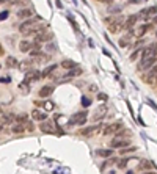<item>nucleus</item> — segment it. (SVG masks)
Instances as JSON below:
<instances>
[{
  "label": "nucleus",
  "instance_id": "39448f33",
  "mask_svg": "<svg viewBox=\"0 0 157 174\" xmlns=\"http://www.w3.org/2000/svg\"><path fill=\"white\" fill-rule=\"evenodd\" d=\"M143 80H145L148 85H154L155 83V80H157V64H154L152 66V69L149 71L145 77H143Z\"/></svg>",
  "mask_w": 157,
  "mask_h": 174
},
{
  "label": "nucleus",
  "instance_id": "6e6552de",
  "mask_svg": "<svg viewBox=\"0 0 157 174\" xmlns=\"http://www.w3.org/2000/svg\"><path fill=\"white\" fill-rule=\"evenodd\" d=\"M121 24H122V17H118L116 20H113V22L110 24V27H108V32H110V33H116L121 27H122Z\"/></svg>",
  "mask_w": 157,
  "mask_h": 174
},
{
  "label": "nucleus",
  "instance_id": "423d86ee",
  "mask_svg": "<svg viewBox=\"0 0 157 174\" xmlns=\"http://www.w3.org/2000/svg\"><path fill=\"white\" fill-rule=\"evenodd\" d=\"M105 115H107V108L102 105V107H99V108L91 115V119H93L94 122H99V121H102V119L105 118Z\"/></svg>",
  "mask_w": 157,
  "mask_h": 174
},
{
  "label": "nucleus",
  "instance_id": "f257e3e1",
  "mask_svg": "<svg viewBox=\"0 0 157 174\" xmlns=\"http://www.w3.org/2000/svg\"><path fill=\"white\" fill-rule=\"evenodd\" d=\"M39 19H29L19 27V32L24 36H32V34H39L46 30V24H38Z\"/></svg>",
  "mask_w": 157,
  "mask_h": 174
},
{
  "label": "nucleus",
  "instance_id": "58836bf2",
  "mask_svg": "<svg viewBox=\"0 0 157 174\" xmlns=\"http://www.w3.org/2000/svg\"><path fill=\"white\" fill-rule=\"evenodd\" d=\"M143 174H155V172H151V171H149V172H143Z\"/></svg>",
  "mask_w": 157,
  "mask_h": 174
},
{
  "label": "nucleus",
  "instance_id": "c03bdc74",
  "mask_svg": "<svg viewBox=\"0 0 157 174\" xmlns=\"http://www.w3.org/2000/svg\"><path fill=\"white\" fill-rule=\"evenodd\" d=\"M0 124H2V122H0Z\"/></svg>",
  "mask_w": 157,
  "mask_h": 174
},
{
  "label": "nucleus",
  "instance_id": "a211bd4d",
  "mask_svg": "<svg viewBox=\"0 0 157 174\" xmlns=\"http://www.w3.org/2000/svg\"><path fill=\"white\" fill-rule=\"evenodd\" d=\"M155 11H157V8H148V10H143V11H141V14H140V17H141V19H149Z\"/></svg>",
  "mask_w": 157,
  "mask_h": 174
},
{
  "label": "nucleus",
  "instance_id": "9b49d317",
  "mask_svg": "<svg viewBox=\"0 0 157 174\" xmlns=\"http://www.w3.org/2000/svg\"><path fill=\"white\" fill-rule=\"evenodd\" d=\"M33 47H35V44H32L30 41H20V43H19V50L24 52V53L25 52H30Z\"/></svg>",
  "mask_w": 157,
  "mask_h": 174
},
{
  "label": "nucleus",
  "instance_id": "c85d7f7f",
  "mask_svg": "<svg viewBox=\"0 0 157 174\" xmlns=\"http://www.w3.org/2000/svg\"><path fill=\"white\" fill-rule=\"evenodd\" d=\"M6 63H8V66H16V58L14 57H10L8 60H6Z\"/></svg>",
  "mask_w": 157,
  "mask_h": 174
},
{
  "label": "nucleus",
  "instance_id": "9d476101",
  "mask_svg": "<svg viewBox=\"0 0 157 174\" xmlns=\"http://www.w3.org/2000/svg\"><path fill=\"white\" fill-rule=\"evenodd\" d=\"M72 121L76 122V124H80V126H82V124H85V121H86V113H85V111L76 113V115L72 116Z\"/></svg>",
  "mask_w": 157,
  "mask_h": 174
},
{
  "label": "nucleus",
  "instance_id": "e433bc0d",
  "mask_svg": "<svg viewBox=\"0 0 157 174\" xmlns=\"http://www.w3.org/2000/svg\"><path fill=\"white\" fill-rule=\"evenodd\" d=\"M126 165H127L126 162H119V165H118V166H119V168H124V166H126Z\"/></svg>",
  "mask_w": 157,
  "mask_h": 174
},
{
  "label": "nucleus",
  "instance_id": "412c9836",
  "mask_svg": "<svg viewBox=\"0 0 157 174\" xmlns=\"http://www.w3.org/2000/svg\"><path fill=\"white\" fill-rule=\"evenodd\" d=\"M149 27H151V25H149V24H145V25H141L140 28L137 30V36H138V38H141L143 34H145V33H146V32L149 30Z\"/></svg>",
  "mask_w": 157,
  "mask_h": 174
},
{
  "label": "nucleus",
  "instance_id": "5701e85b",
  "mask_svg": "<svg viewBox=\"0 0 157 174\" xmlns=\"http://www.w3.org/2000/svg\"><path fill=\"white\" fill-rule=\"evenodd\" d=\"M41 77V72H36V71H32L29 75H27V80L32 82V80H38Z\"/></svg>",
  "mask_w": 157,
  "mask_h": 174
},
{
  "label": "nucleus",
  "instance_id": "cd10ccee",
  "mask_svg": "<svg viewBox=\"0 0 157 174\" xmlns=\"http://www.w3.org/2000/svg\"><path fill=\"white\" fill-rule=\"evenodd\" d=\"M22 63H24V64H20V69H24V71H25V69H29V68L33 64V61H32V60H27V61H22Z\"/></svg>",
  "mask_w": 157,
  "mask_h": 174
},
{
  "label": "nucleus",
  "instance_id": "7ed1b4c3",
  "mask_svg": "<svg viewBox=\"0 0 157 174\" xmlns=\"http://www.w3.org/2000/svg\"><path fill=\"white\" fill-rule=\"evenodd\" d=\"M157 57V44H151L146 49L141 50V60H148V58H155Z\"/></svg>",
  "mask_w": 157,
  "mask_h": 174
},
{
  "label": "nucleus",
  "instance_id": "b1692460",
  "mask_svg": "<svg viewBox=\"0 0 157 174\" xmlns=\"http://www.w3.org/2000/svg\"><path fill=\"white\" fill-rule=\"evenodd\" d=\"M61 66H63L65 69H74L76 68V63H74L72 60H65L63 63H61Z\"/></svg>",
  "mask_w": 157,
  "mask_h": 174
},
{
  "label": "nucleus",
  "instance_id": "79ce46f5",
  "mask_svg": "<svg viewBox=\"0 0 157 174\" xmlns=\"http://www.w3.org/2000/svg\"><path fill=\"white\" fill-rule=\"evenodd\" d=\"M154 22H155V24H157V17H154Z\"/></svg>",
  "mask_w": 157,
  "mask_h": 174
},
{
  "label": "nucleus",
  "instance_id": "2f4dec72",
  "mask_svg": "<svg viewBox=\"0 0 157 174\" xmlns=\"http://www.w3.org/2000/svg\"><path fill=\"white\" fill-rule=\"evenodd\" d=\"M8 16H10V13H8V11H3L2 14H0V20H5Z\"/></svg>",
  "mask_w": 157,
  "mask_h": 174
},
{
  "label": "nucleus",
  "instance_id": "72a5a7b5",
  "mask_svg": "<svg viewBox=\"0 0 157 174\" xmlns=\"http://www.w3.org/2000/svg\"><path fill=\"white\" fill-rule=\"evenodd\" d=\"M127 44H129L127 39H119V46H121V47H126Z\"/></svg>",
  "mask_w": 157,
  "mask_h": 174
},
{
  "label": "nucleus",
  "instance_id": "c756f323",
  "mask_svg": "<svg viewBox=\"0 0 157 174\" xmlns=\"http://www.w3.org/2000/svg\"><path fill=\"white\" fill-rule=\"evenodd\" d=\"M90 104H91V100L88 99V97H82V105H83V107H88Z\"/></svg>",
  "mask_w": 157,
  "mask_h": 174
},
{
  "label": "nucleus",
  "instance_id": "c9c22d12",
  "mask_svg": "<svg viewBox=\"0 0 157 174\" xmlns=\"http://www.w3.org/2000/svg\"><path fill=\"white\" fill-rule=\"evenodd\" d=\"M25 127H27V130H30V132H32L33 129H35V127H33V124H32V122H25Z\"/></svg>",
  "mask_w": 157,
  "mask_h": 174
},
{
  "label": "nucleus",
  "instance_id": "6ab92c4d",
  "mask_svg": "<svg viewBox=\"0 0 157 174\" xmlns=\"http://www.w3.org/2000/svg\"><path fill=\"white\" fill-rule=\"evenodd\" d=\"M25 124H16V126H11V132H13V134H24V132H25Z\"/></svg>",
  "mask_w": 157,
  "mask_h": 174
},
{
  "label": "nucleus",
  "instance_id": "0eeeda50",
  "mask_svg": "<svg viewBox=\"0 0 157 174\" xmlns=\"http://www.w3.org/2000/svg\"><path fill=\"white\" fill-rule=\"evenodd\" d=\"M110 144H112V148H126V146L129 144V141L124 140V138L116 136V138H113V140L110 141Z\"/></svg>",
  "mask_w": 157,
  "mask_h": 174
},
{
  "label": "nucleus",
  "instance_id": "20e7f679",
  "mask_svg": "<svg viewBox=\"0 0 157 174\" xmlns=\"http://www.w3.org/2000/svg\"><path fill=\"white\" fill-rule=\"evenodd\" d=\"M122 129V124L121 122H115V124H108V126L104 127L102 134L104 135H112V134H118V132Z\"/></svg>",
  "mask_w": 157,
  "mask_h": 174
},
{
  "label": "nucleus",
  "instance_id": "7c9ffc66",
  "mask_svg": "<svg viewBox=\"0 0 157 174\" xmlns=\"http://www.w3.org/2000/svg\"><path fill=\"white\" fill-rule=\"evenodd\" d=\"M8 2H10L11 5H22V3L27 2V0H8Z\"/></svg>",
  "mask_w": 157,
  "mask_h": 174
},
{
  "label": "nucleus",
  "instance_id": "473e14b6",
  "mask_svg": "<svg viewBox=\"0 0 157 174\" xmlns=\"http://www.w3.org/2000/svg\"><path fill=\"white\" fill-rule=\"evenodd\" d=\"M44 107H46V110H52L53 108V102H46Z\"/></svg>",
  "mask_w": 157,
  "mask_h": 174
},
{
  "label": "nucleus",
  "instance_id": "aec40b11",
  "mask_svg": "<svg viewBox=\"0 0 157 174\" xmlns=\"http://www.w3.org/2000/svg\"><path fill=\"white\" fill-rule=\"evenodd\" d=\"M96 154H98L99 157H105V158H107V157H112V155H113V151H112V149H99Z\"/></svg>",
  "mask_w": 157,
  "mask_h": 174
},
{
  "label": "nucleus",
  "instance_id": "bb28decb",
  "mask_svg": "<svg viewBox=\"0 0 157 174\" xmlns=\"http://www.w3.org/2000/svg\"><path fill=\"white\" fill-rule=\"evenodd\" d=\"M79 74H82V69L80 68H74V69H71V71L68 72L66 77H74V75H79Z\"/></svg>",
  "mask_w": 157,
  "mask_h": 174
},
{
  "label": "nucleus",
  "instance_id": "4be33fe9",
  "mask_svg": "<svg viewBox=\"0 0 157 174\" xmlns=\"http://www.w3.org/2000/svg\"><path fill=\"white\" fill-rule=\"evenodd\" d=\"M55 68H57V64H52V66H49V68H46L44 71L41 72V77H49V74L55 71Z\"/></svg>",
  "mask_w": 157,
  "mask_h": 174
},
{
  "label": "nucleus",
  "instance_id": "ddd939ff",
  "mask_svg": "<svg viewBox=\"0 0 157 174\" xmlns=\"http://www.w3.org/2000/svg\"><path fill=\"white\" fill-rule=\"evenodd\" d=\"M32 16H33V10L32 8H22L17 13V17H20V19H30Z\"/></svg>",
  "mask_w": 157,
  "mask_h": 174
},
{
  "label": "nucleus",
  "instance_id": "f8f14e48",
  "mask_svg": "<svg viewBox=\"0 0 157 174\" xmlns=\"http://www.w3.org/2000/svg\"><path fill=\"white\" fill-rule=\"evenodd\" d=\"M138 17L140 16H137V14H132V16H129L127 19H126V22H124V27L127 30H132V27L135 25V22L138 20Z\"/></svg>",
  "mask_w": 157,
  "mask_h": 174
},
{
  "label": "nucleus",
  "instance_id": "dca6fc26",
  "mask_svg": "<svg viewBox=\"0 0 157 174\" xmlns=\"http://www.w3.org/2000/svg\"><path fill=\"white\" fill-rule=\"evenodd\" d=\"M32 118H33L35 121H46V119H47V115L43 113V111H39V110H35V111L32 113Z\"/></svg>",
  "mask_w": 157,
  "mask_h": 174
},
{
  "label": "nucleus",
  "instance_id": "a19ab883",
  "mask_svg": "<svg viewBox=\"0 0 157 174\" xmlns=\"http://www.w3.org/2000/svg\"><path fill=\"white\" fill-rule=\"evenodd\" d=\"M6 2V0H0V5H2V3H5Z\"/></svg>",
  "mask_w": 157,
  "mask_h": 174
},
{
  "label": "nucleus",
  "instance_id": "393cba45",
  "mask_svg": "<svg viewBox=\"0 0 157 174\" xmlns=\"http://www.w3.org/2000/svg\"><path fill=\"white\" fill-rule=\"evenodd\" d=\"M151 166H152V162H149V160H143V162L140 163L138 168H140V170H149Z\"/></svg>",
  "mask_w": 157,
  "mask_h": 174
},
{
  "label": "nucleus",
  "instance_id": "a878e982",
  "mask_svg": "<svg viewBox=\"0 0 157 174\" xmlns=\"http://www.w3.org/2000/svg\"><path fill=\"white\" fill-rule=\"evenodd\" d=\"M27 119H29L27 115H16V122H19V124H25Z\"/></svg>",
  "mask_w": 157,
  "mask_h": 174
},
{
  "label": "nucleus",
  "instance_id": "f704fd0d",
  "mask_svg": "<svg viewBox=\"0 0 157 174\" xmlns=\"http://www.w3.org/2000/svg\"><path fill=\"white\" fill-rule=\"evenodd\" d=\"M98 99H99V100H105L107 96H105L104 93H99V94H98Z\"/></svg>",
  "mask_w": 157,
  "mask_h": 174
},
{
  "label": "nucleus",
  "instance_id": "1a4fd4ad",
  "mask_svg": "<svg viewBox=\"0 0 157 174\" xmlns=\"http://www.w3.org/2000/svg\"><path fill=\"white\" fill-rule=\"evenodd\" d=\"M155 64V58H148V60H141V63L138 64V69L140 71H145V69L151 68Z\"/></svg>",
  "mask_w": 157,
  "mask_h": 174
},
{
  "label": "nucleus",
  "instance_id": "f03ea898",
  "mask_svg": "<svg viewBox=\"0 0 157 174\" xmlns=\"http://www.w3.org/2000/svg\"><path fill=\"white\" fill-rule=\"evenodd\" d=\"M102 130H104V126H102V124H98V126H88L86 129H82L80 130V135L88 136V138H93V136L99 135Z\"/></svg>",
  "mask_w": 157,
  "mask_h": 174
},
{
  "label": "nucleus",
  "instance_id": "f3484780",
  "mask_svg": "<svg viewBox=\"0 0 157 174\" xmlns=\"http://www.w3.org/2000/svg\"><path fill=\"white\" fill-rule=\"evenodd\" d=\"M52 91H53L52 86H49V85H47V86H43V88L39 89V97H49V96L52 94Z\"/></svg>",
  "mask_w": 157,
  "mask_h": 174
},
{
  "label": "nucleus",
  "instance_id": "4c0bfd02",
  "mask_svg": "<svg viewBox=\"0 0 157 174\" xmlns=\"http://www.w3.org/2000/svg\"><path fill=\"white\" fill-rule=\"evenodd\" d=\"M148 104H149V105H151V107H152V108H157V105H155V104H154V102H151V100H149V102H148Z\"/></svg>",
  "mask_w": 157,
  "mask_h": 174
},
{
  "label": "nucleus",
  "instance_id": "4468645a",
  "mask_svg": "<svg viewBox=\"0 0 157 174\" xmlns=\"http://www.w3.org/2000/svg\"><path fill=\"white\" fill-rule=\"evenodd\" d=\"M52 39V33L50 32H41L39 34H36V43H44V41Z\"/></svg>",
  "mask_w": 157,
  "mask_h": 174
},
{
  "label": "nucleus",
  "instance_id": "37998d69",
  "mask_svg": "<svg viewBox=\"0 0 157 174\" xmlns=\"http://www.w3.org/2000/svg\"><path fill=\"white\" fill-rule=\"evenodd\" d=\"M127 174H134V172H132V171H129V172H127Z\"/></svg>",
  "mask_w": 157,
  "mask_h": 174
},
{
  "label": "nucleus",
  "instance_id": "2eb2a0df",
  "mask_svg": "<svg viewBox=\"0 0 157 174\" xmlns=\"http://www.w3.org/2000/svg\"><path fill=\"white\" fill-rule=\"evenodd\" d=\"M39 129L44 132V134H52L53 130H55V127H53V122H43L39 126Z\"/></svg>",
  "mask_w": 157,
  "mask_h": 174
},
{
  "label": "nucleus",
  "instance_id": "ea45409f",
  "mask_svg": "<svg viewBox=\"0 0 157 174\" xmlns=\"http://www.w3.org/2000/svg\"><path fill=\"white\" fill-rule=\"evenodd\" d=\"M0 115H3V110H2V107H0Z\"/></svg>",
  "mask_w": 157,
  "mask_h": 174
}]
</instances>
